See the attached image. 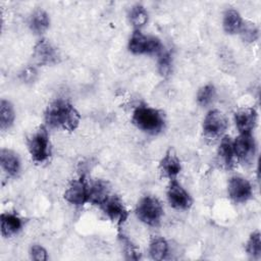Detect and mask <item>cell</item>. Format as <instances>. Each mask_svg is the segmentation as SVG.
<instances>
[{
    "label": "cell",
    "instance_id": "6da1fadb",
    "mask_svg": "<svg viewBox=\"0 0 261 261\" xmlns=\"http://www.w3.org/2000/svg\"><path fill=\"white\" fill-rule=\"evenodd\" d=\"M80 113L65 100H56L46 109L45 121L50 127H61L72 132L80 124Z\"/></svg>",
    "mask_w": 261,
    "mask_h": 261
},
{
    "label": "cell",
    "instance_id": "7a4b0ae2",
    "mask_svg": "<svg viewBox=\"0 0 261 261\" xmlns=\"http://www.w3.org/2000/svg\"><path fill=\"white\" fill-rule=\"evenodd\" d=\"M132 121L139 129L151 135L160 133L165 124L163 113L146 105L138 106L134 110Z\"/></svg>",
    "mask_w": 261,
    "mask_h": 261
},
{
    "label": "cell",
    "instance_id": "3957f363",
    "mask_svg": "<svg viewBox=\"0 0 261 261\" xmlns=\"http://www.w3.org/2000/svg\"><path fill=\"white\" fill-rule=\"evenodd\" d=\"M137 217L144 223L156 226L160 223L163 216V208L160 201L152 196H145L137 204Z\"/></svg>",
    "mask_w": 261,
    "mask_h": 261
},
{
    "label": "cell",
    "instance_id": "277c9868",
    "mask_svg": "<svg viewBox=\"0 0 261 261\" xmlns=\"http://www.w3.org/2000/svg\"><path fill=\"white\" fill-rule=\"evenodd\" d=\"M28 149L35 162H44L50 156L49 134L45 126L41 125L28 140Z\"/></svg>",
    "mask_w": 261,
    "mask_h": 261
},
{
    "label": "cell",
    "instance_id": "5b68a950",
    "mask_svg": "<svg viewBox=\"0 0 261 261\" xmlns=\"http://www.w3.org/2000/svg\"><path fill=\"white\" fill-rule=\"evenodd\" d=\"M128 49L134 54H159L163 49L161 41L152 36H145L136 30L128 41Z\"/></svg>",
    "mask_w": 261,
    "mask_h": 261
},
{
    "label": "cell",
    "instance_id": "8992f818",
    "mask_svg": "<svg viewBox=\"0 0 261 261\" xmlns=\"http://www.w3.org/2000/svg\"><path fill=\"white\" fill-rule=\"evenodd\" d=\"M236 158L244 164L253 162L256 154V142L251 133L240 134L233 142Z\"/></svg>",
    "mask_w": 261,
    "mask_h": 261
},
{
    "label": "cell",
    "instance_id": "52a82bcc",
    "mask_svg": "<svg viewBox=\"0 0 261 261\" xmlns=\"http://www.w3.org/2000/svg\"><path fill=\"white\" fill-rule=\"evenodd\" d=\"M228 122L225 115L216 109L210 110L203 120V130L209 138L220 137L227 128Z\"/></svg>",
    "mask_w": 261,
    "mask_h": 261
},
{
    "label": "cell",
    "instance_id": "ba28073f",
    "mask_svg": "<svg viewBox=\"0 0 261 261\" xmlns=\"http://www.w3.org/2000/svg\"><path fill=\"white\" fill-rule=\"evenodd\" d=\"M33 57L40 65H51L58 62L59 53L48 40L41 39L34 47Z\"/></svg>",
    "mask_w": 261,
    "mask_h": 261
},
{
    "label": "cell",
    "instance_id": "9c48e42d",
    "mask_svg": "<svg viewBox=\"0 0 261 261\" xmlns=\"http://www.w3.org/2000/svg\"><path fill=\"white\" fill-rule=\"evenodd\" d=\"M100 207L106 214V216L118 225L122 224L128 216V212L124 207L122 201L119 197L115 195H110Z\"/></svg>",
    "mask_w": 261,
    "mask_h": 261
},
{
    "label": "cell",
    "instance_id": "30bf717a",
    "mask_svg": "<svg viewBox=\"0 0 261 261\" xmlns=\"http://www.w3.org/2000/svg\"><path fill=\"white\" fill-rule=\"evenodd\" d=\"M167 199L170 206L178 210L189 209L192 205L190 194L175 179H170L167 188Z\"/></svg>",
    "mask_w": 261,
    "mask_h": 261
},
{
    "label": "cell",
    "instance_id": "8fae6325",
    "mask_svg": "<svg viewBox=\"0 0 261 261\" xmlns=\"http://www.w3.org/2000/svg\"><path fill=\"white\" fill-rule=\"evenodd\" d=\"M229 198L236 203H244L252 197V186L248 179L242 176H232L227 186Z\"/></svg>",
    "mask_w": 261,
    "mask_h": 261
},
{
    "label": "cell",
    "instance_id": "7c38bea8",
    "mask_svg": "<svg viewBox=\"0 0 261 261\" xmlns=\"http://www.w3.org/2000/svg\"><path fill=\"white\" fill-rule=\"evenodd\" d=\"M88 187L84 176L73 179L64 193V199L72 205L83 206L88 202Z\"/></svg>",
    "mask_w": 261,
    "mask_h": 261
},
{
    "label": "cell",
    "instance_id": "4fadbf2b",
    "mask_svg": "<svg viewBox=\"0 0 261 261\" xmlns=\"http://www.w3.org/2000/svg\"><path fill=\"white\" fill-rule=\"evenodd\" d=\"M234 122L240 134H248L255 127L257 112L254 108H242L234 113Z\"/></svg>",
    "mask_w": 261,
    "mask_h": 261
},
{
    "label": "cell",
    "instance_id": "5bb4252c",
    "mask_svg": "<svg viewBox=\"0 0 261 261\" xmlns=\"http://www.w3.org/2000/svg\"><path fill=\"white\" fill-rule=\"evenodd\" d=\"M180 169L181 165L178 157L173 152V150H168L159 163V170L161 174L169 179H175Z\"/></svg>",
    "mask_w": 261,
    "mask_h": 261
},
{
    "label": "cell",
    "instance_id": "9a60e30c",
    "mask_svg": "<svg viewBox=\"0 0 261 261\" xmlns=\"http://www.w3.org/2000/svg\"><path fill=\"white\" fill-rule=\"evenodd\" d=\"M110 196L109 184L102 179H97L88 187V202L101 206Z\"/></svg>",
    "mask_w": 261,
    "mask_h": 261
},
{
    "label": "cell",
    "instance_id": "2e32d148",
    "mask_svg": "<svg viewBox=\"0 0 261 261\" xmlns=\"http://www.w3.org/2000/svg\"><path fill=\"white\" fill-rule=\"evenodd\" d=\"M219 162L225 168H231L234 165V150H233V141L229 136H225L221 139V142L217 151Z\"/></svg>",
    "mask_w": 261,
    "mask_h": 261
},
{
    "label": "cell",
    "instance_id": "e0dca14e",
    "mask_svg": "<svg viewBox=\"0 0 261 261\" xmlns=\"http://www.w3.org/2000/svg\"><path fill=\"white\" fill-rule=\"evenodd\" d=\"M1 233L4 237H10L18 232L22 226V219L15 213L5 212L1 214Z\"/></svg>",
    "mask_w": 261,
    "mask_h": 261
},
{
    "label": "cell",
    "instance_id": "ac0fdd59",
    "mask_svg": "<svg viewBox=\"0 0 261 261\" xmlns=\"http://www.w3.org/2000/svg\"><path fill=\"white\" fill-rule=\"evenodd\" d=\"M1 166L3 170L10 176H15L20 168V161L13 151L8 149H2L0 154Z\"/></svg>",
    "mask_w": 261,
    "mask_h": 261
},
{
    "label": "cell",
    "instance_id": "d6986e66",
    "mask_svg": "<svg viewBox=\"0 0 261 261\" xmlns=\"http://www.w3.org/2000/svg\"><path fill=\"white\" fill-rule=\"evenodd\" d=\"M50 24L49 15L43 9H37L30 17V28L35 34H43Z\"/></svg>",
    "mask_w": 261,
    "mask_h": 261
},
{
    "label": "cell",
    "instance_id": "ffe728a7",
    "mask_svg": "<svg viewBox=\"0 0 261 261\" xmlns=\"http://www.w3.org/2000/svg\"><path fill=\"white\" fill-rule=\"evenodd\" d=\"M149 254L153 260H163L168 254V244L162 237H153L149 245Z\"/></svg>",
    "mask_w": 261,
    "mask_h": 261
},
{
    "label": "cell",
    "instance_id": "44dd1931",
    "mask_svg": "<svg viewBox=\"0 0 261 261\" xmlns=\"http://www.w3.org/2000/svg\"><path fill=\"white\" fill-rule=\"evenodd\" d=\"M243 23L240 13L234 9H228L223 15V29L227 34L239 33Z\"/></svg>",
    "mask_w": 261,
    "mask_h": 261
},
{
    "label": "cell",
    "instance_id": "7402d4cb",
    "mask_svg": "<svg viewBox=\"0 0 261 261\" xmlns=\"http://www.w3.org/2000/svg\"><path fill=\"white\" fill-rule=\"evenodd\" d=\"M15 118V112L12 104L2 99L0 102V126L2 129L9 128Z\"/></svg>",
    "mask_w": 261,
    "mask_h": 261
},
{
    "label": "cell",
    "instance_id": "603a6c76",
    "mask_svg": "<svg viewBox=\"0 0 261 261\" xmlns=\"http://www.w3.org/2000/svg\"><path fill=\"white\" fill-rule=\"evenodd\" d=\"M128 18L136 30H140L148 21V12L141 4H135L132 6L128 12Z\"/></svg>",
    "mask_w": 261,
    "mask_h": 261
},
{
    "label": "cell",
    "instance_id": "cb8c5ba5",
    "mask_svg": "<svg viewBox=\"0 0 261 261\" xmlns=\"http://www.w3.org/2000/svg\"><path fill=\"white\" fill-rule=\"evenodd\" d=\"M246 251L248 255L256 260L261 257V236L258 230L251 233L249 240L246 244Z\"/></svg>",
    "mask_w": 261,
    "mask_h": 261
},
{
    "label": "cell",
    "instance_id": "d4e9b609",
    "mask_svg": "<svg viewBox=\"0 0 261 261\" xmlns=\"http://www.w3.org/2000/svg\"><path fill=\"white\" fill-rule=\"evenodd\" d=\"M216 95V90L214 88L213 85L208 84L205 85L204 87H202L198 94H197V102L199 103V105L205 107L208 106L209 104H211L215 98Z\"/></svg>",
    "mask_w": 261,
    "mask_h": 261
},
{
    "label": "cell",
    "instance_id": "484cf974",
    "mask_svg": "<svg viewBox=\"0 0 261 261\" xmlns=\"http://www.w3.org/2000/svg\"><path fill=\"white\" fill-rule=\"evenodd\" d=\"M239 32L241 34L242 39L247 43L255 42L258 39V35H259L258 28L256 27L255 23L251 21H245V22L243 21Z\"/></svg>",
    "mask_w": 261,
    "mask_h": 261
},
{
    "label": "cell",
    "instance_id": "4316f807",
    "mask_svg": "<svg viewBox=\"0 0 261 261\" xmlns=\"http://www.w3.org/2000/svg\"><path fill=\"white\" fill-rule=\"evenodd\" d=\"M118 237H119L120 243L122 244L125 258L130 260H139L141 258V253L138 250V248L132 243V241L123 233H119Z\"/></svg>",
    "mask_w": 261,
    "mask_h": 261
},
{
    "label": "cell",
    "instance_id": "83f0119b",
    "mask_svg": "<svg viewBox=\"0 0 261 261\" xmlns=\"http://www.w3.org/2000/svg\"><path fill=\"white\" fill-rule=\"evenodd\" d=\"M158 68L163 76H167L171 72V56L164 49L158 54Z\"/></svg>",
    "mask_w": 261,
    "mask_h": 261
},
{
    "label": "cell",
    "instance_id": "f1b7e54d",
    "mask_svg": "<svg viewBox=\"0 0 261 261\" xmlns=\"http://www.w3.org/2000/svg\"><path fill=\"white\" fill-rule=\"evenodd\" d=\"M31 257L37 261H45L48 259L47 251L40 245H34L31 248Z\"/></svg>",
    "mask_w": 261,
    "mask_h": 261
},
{
    "label": "cell",
    "instance_id": "f546056e",
    "mask_svg": "<svg viewBox=\"0 0 261 261\" xmlns=\"http://www.w3.org/2000/svg\"><path fill=\"white\" fill-rule=\"evenodd\" d=\"M37 75V70L34 66H28L25 67L21 73H20V79L25 82V83H30L35 81V77Z\"/></svg>",
    "mask_w": 261,
    "mask_h": 261
}]
</instances>
